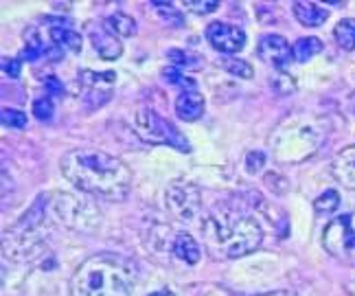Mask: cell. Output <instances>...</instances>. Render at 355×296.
<instances>
[{"instance_id":"cell-21","label":"cell","mask_w":355,"mask_h":296,"mask_svg":"<svg viewBox=\"0 0 355 296\" xmlns=\"http://www.w3.org/2000/svg\"><path fill=\"white\" fill-rule=\"evenodd\" d=\"M162 77L167 79L169 84L173 86H180L184 90H196V82L193 79H189L187 75H182L178 69H173V66H169V69H165V73H162Z\"/></svg>"},{"instance_id":"cell-5","label":"cell","mask_w":355,"mask_h":296,"mask_svg":"<svg viewBox=\"0 0 355 296\" xmlns=\"http://www.w3.org/2000/svg\"><path fill=\"white\" fill-rule=\"evenodd\" d=\"M322 246L334 259L355 265V211L340 215L327 224L322 233Z\"/></svg>"},{"instance_id":"cell-4","label":"cell","mask_w":355,"mask_h":296,"mask_svg":"<svg viewBox=\"0 0 355 296\" xmlns=\"http://www.w3.org/2000/svg\"><path fill=\"white\" fill-rule=\"evenodd\" d=\"M134 277L119 257H90L71 277L73 296H132Z\"/></svg>"},{"instance_id":"cell-14","label":"cell","mask_w":355,"mask_h":296,"mask_svg":"<svg viewBox=\"0 0 355 296\" xmlns=\"http://www.w3.org/2000/svg\"><path fill=\"white\" fill-rule=\"evenodd\" d=\"M294 16L303 26H320L329 18V11L316 3H294Z\"/></svg>"},{"instance_id":"cell-15","label":"cell","mask_w":355,"mask_h":296,"mask_svg":"<svg viewBox=\"0 0 355 296\" xmlns=\"http://www.w3.org/2000/svg\"><path fill=\"white\" fill-rule=\"evenodd\" d=\"M173 254L180 261L193 265L200 261V246L191 235L180 233V235H175V241H173Z\"/></svg>"},{"instance_id":"cell-8","label":"cell","mask_w":355,"mask_h":296,"mask_svg":"<svg viewBox=\"0 0 355 296\" xmlns=\"http://www.w3.org/2000/svg\"><path fill=\"white\" fill-rule=\"evenodd\" d=\"M259 58H261L268 66L277 71H285L292 64L294 58V46L283 35H263L261 42H259Z\"/></svg>"},{"instance_id":"cell-25","label":"cell","mask_w":355,"mask_h":296,"mask_svg":"<svg viewBox=\"0 0 355 296\" xmlns=\"http://www.w3.org/2000/svg\"><path fill=\"white\" fill-rule=\"evenodd\" d=\"M3 123L7 128H18V130H22L26 125V114L20 112V110H9V107H5V110H3Z\"/></svg>"},{"instance_id":"cell-20","label":"cell","mask_w":355,"mask_h":296,"mask_svg":"<svg viewBox=\"0 0 355 296\" xmlns=\"http://www.w3.org/2000/svg\"><path fill=\"white\" fill-rule=\"evenodd\" d=\"M167 58H169V62H171L173 69H178V71L198 69V64H200V60L193 55V53H187V51H182V49H171V51L167 53Z\"/></svg>"},{"instance_id":"cell-3","label":"cell","mask_w":355,"mask_h":296,"mask_svg":"<svg viewBox=\"0 0 355 296\" xmlns=\"http://www.w3.org/2000/svg\"><path fill=\"white\" fill-rule=\"evenodd\" d=\"M327 137V123L322 116L311 112H294L272 134V150L281 163H300L316 154Z\"/></svg>"},{"instance_id":"cell-30","label":"cell","mask_w":355,"mask_h":296,"mask_svg":"<svg viewBox=\"0 0 355 296\" xmlns=\"http://www.w3.org/2000/svg\"><path fill=\"white\" fill-rule=\"evenodd\" d=\"M257 296H296V294L288 292V290H279V292H266V294H257Z\"/></svg>"},{"instance_id":"cell-28","label":"cell","mask_w":355,"mask_h":296,"mask_svg":"<svg viewBox=\"0 0 355 296\" xmlns=\"http://www.w3.org/2000/svg\"><path fill=\"white\" fill-rule=\"evenodd\" d=\"M46 92L51 97H60V95H64V86L60 84V79L58 77H46Z\"/></svg>"},{"instance_id":"cell-18","label":"cell","mask_w":355,"mask_h":296,"mask_svg":"<svg viewBox=\"0 0 355 296\" xmlns=\"http://www.w3.org/2000/svg\"><path fill=\"white\" fill-rule=\"evenodd\" d=\"M334 35H336V42L340 44V49L355 51V20L353 18L340 20L334 29Z\"/></svg>"},{"instance_id":"cell-16","label":"cell","mask_w":355,"mask_h":296,"mask_svg":"<svg viewBox=\"0 0 355 296\" xmlns=\"http://www.w3.org/2000/svg\"><path fill=\"white\" fill-rule=\"evenodd\" d=\"M103 26L116 37H132L136 33V22L128 13H112L110 18H105Z\"/></svg>"},{"instance_id":"cell-27","label":"cell","mask_w":355,"mask_h":296,"mask_svg":"<svg viewBox=\"0 0 355 296\" xmlns=\"http://www.w3.org/2000/svg\"><path fill=\"white\" fill-rule=\"evenodd\" d=\"M263 165H266V154H261V152H252V154H248V158H245V169L250 173L261 171Z\"/></svg>"},{"instance_id":"cell-23","label":"cell","mask_w":355,"mask_h":296,"mask_svg":"<svg viewBox=\"0 0 355 296\" xmlns=\"http://www.w3.org/2000/svg\"><path fill=\"white\" fill-rule=\"evenodd\" d=\"M338 204H340V195H338V191H334V189H329L327 193H322L316 202H313V207H316L318 213H329V211H334Z\"/></svg>"},{"instance_id":"cell-10","label":"cell","mask_w":355,"mask_h":296,"mask_svg":"<svg viewBox=\"0 0 355 296\" xmlns=\"http://www.w3.org/2000/svg\"><path fill=\"white\" fill-rule=\"evenodd\" d=\"M79 82L88 92V99L94 103H103L110 97L112 86L116 84V75L114 73H92V71H81L79 73Z\"/></svg>"},{"instance_id":"cell-12","label":"cell","mask_w":355,"mask_h":296,"mask_svg":"<svg viewBox=\"0 0 355 296\" xmlns=\"http://www.w3.org/2000/svg\"><path fill=\"white\" fill-rule=\"evenodd\" d=\"M175 114L182 121H198L204 114V97L198 90H184L175 99Z\"/></svg>"},{"instance_id":"cell-7","label":"cell","mask_w":355,"mask_h":296,"mask_svg":"<svg viewBox=\"0 0 355 296\" xmlns=\"http://www.w3.org/2000/svg\"><path fill=\"white\" fill-rule=\"evenodd\" d=\"M207 40L217 53H224V55H233L245 46V33L239 26L228 22H211L207 29Z\"/></svg>"},{"instance_id":"cell-29","label":"cell","mask_w":355,"mask_h":296,"mask_svg":"<svg viewBox=\"0 0 355 296\" xmlns=\"http://www.w3.org/2000/svg\"><path fill=\"white\" fill-rule=\"evenodd\" d=\"M3 69L7 75L18 77L20 75V60H3Z\"/></svg>"},{"instance_id":"cell-2","label":"cell","mask_w":355,"mask_h":296,"mask_svg":"<svg viewBox=\"0 0 355 296\" xmlns=\"http://www.w3.org/2000/svg\"><path fill=\"white\" fill-rule=\"evenodd\" d=\"M209 252L217 259H237L261 246V228L243 215H213L202 226Z\"/></svg>"},{"instance_id":"cell-24","label":"cell","mask_w":355,"mask_h":296,"mask_svg":"<svg viewBox=\"0 0 355 296\" xmlns=\"http://www.w3.org/2000/svg\"><path fill=\"white\" fill-rule=\"evenodd\" d=\"M224 69L233 75H239V77H252V66L248 62H241V60H224Z\"/></svg>"},{"instance_id":"cell-17","label":"cell","mask_w":355,"mask_h":296,"mask_svg":"<svg viewBox=\"0 0 355 296\" xmlns=\"http://www.w3.org/2000/svg\"><path fill=\"white\" fill-rule=\"evenodd\" d=\"M49 37L51 42L55 44L58 49H68L77 53L81 49V35L73 29H64V26H53V29L49 31Z\"/></svg>"},{"instance_id":"cell-1","label":"cell","mask_w":355,"mask_h":296,"mask_svg":"<svg viewBox=\"0 0 355 296\" xmlns=\"http://www.w3.org/2000/svg\"><path fill=\"white\" fill-rule=\"evenodd\" d=\"M60 167L66 180L86 193L123 200L130 193L132 171L121 158L101 150H73L62 156Z\"/></svg>"},{"instance_id":"cell-22","label":"cell","mask_w":355,"mask_h":296,"mask_svg":"<svg viewBox=\"0 0 355 296\" xmlns=\"http://www.w3.org/2000/svg\"><path fill=\"white\" fill-rule=\"evenodd\" d=\"M55 114V105H53L51 97H40L33 101V116L40 121H51Z\"/></svg>"},{"instance_id":"cell-26","label":"cell","mask_w":355,"mask_h":296,"mask_svg":"<svg viewBox=\"0 0 355 296\" xmlns=\"http://www.w3.org/2000/svg\"><path fill=\"white\" fill-rule=\"evenodd\" d=\"M184 7L193 13H211L217 9V3L215 0H204V3H198V0H187Z\"/></svg>"},{"instance_id":"cell-11","label":"cell","mask_w":355,"mask_h":296,"mask_svg":"<svg viewBox=\"0 0 355 296\" xmlns=\"http://www.w3.org/2000/svg\"><path fill=\"white\" fill-rule=\"evenodd\" d=\"M331 171H334V178L343 184L345 189L355 191V145L345 147V150L334 158Z\"/></svg>"},{"instance_id":"cell-13","label":"cell","mask_w":355,"mask_h":296,"mask_svg":"<svg viewBox=\"0 0 355 296\" xmlns=\"http://www.w3.org/2000/svg\"><path fill=\"white\" fill-rule=\"evenodd\" d=\"M90 37H92L94 49H97V53H99V55H101L103 60H116V58H121L123 46H121V42H119V37L112 35L110 31L105 29V26H103V29L92 31Z\"/></svg>"},{"instance_id":"cell-9","label":"cell","mask_w":355,"mask_h":296,"mask_svg":"<svg viewBox=\"0 0 355 296\" xmlns=\"http://www.w3.org/2000/svg\"><path fill=\"white\" fill-rule=\"evenodd\" d=\"M167 207L178 218L191 220L200 209V193L193 184L175 182L167 189Z\"/></svg>"},{"instance_id":"cell-31","label":"cell","mask_w":355,"mask_h":296,"mask_svg":"<svg viewBox=\"0 0 355 296\" xmlns=\"http://www.w3.org/2000/svg\"><path fill=\"white\" fill-rule=\"evenodd\" d=\"M345 290L349 292V296H355V277H351L347 284H345Z\"/></svg>"},{"instance_id":"cell-32","label":"cell","mask_w":355,"mask_h":296,"mask_svg":"<svg viewBox=\"0 0 355 296\" xmlns=\"http://www.w3.org/2000/svg\"><path fill=\"white\" fill-rule=\"evenodd\" d=\"M149 296H175L171 290H158V292H154V294H149Z\"/></svg>"},{"instance_id":"cell-6","label":"cell","mask_w":355,"mask_h":296,"mask_svg":"<svg viewBox=\"0 0 355 296\" xmlns=\"http://www.w3.org/2000/svg\"><path fill=\"white\" fill-rule=\"evenodd\" d=\"M134 125H136V132H139V137L147 143L169 145V147H175V150H180V152L191 150V145L180 134V130H175L169 121H165L158 112L149 110V107L139 110V114H136V119H134Z\"/></svg>"},{"instance_id":"cell-19","label":"cell","mask_w":355,"mask_h":296,"mask_svg":"<svg viewBox=\"0 0 355 296\" xmlns=\"http://www.w3.org/2000/svg\"><path fill=\"white\" fill-rule=\"evenodd\" d=\"M322 51V42L318 37H300L298 42L294 44V60L296 62H309L313 55H318V53Z\"/></svg>"}]
</instances>
